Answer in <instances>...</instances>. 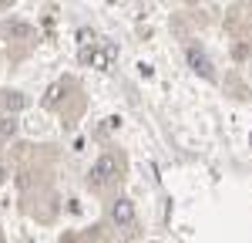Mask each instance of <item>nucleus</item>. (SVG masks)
I'll use <instances>...</instances> for the list:
<instances>
[{"label":"nucleus","mask_w":252,"mask_h":243,"mask_svg":"<svg viewBox=\"0 0 252 243\" xmlns=\"http://www.w3.org/2000/svg\"><path fill=\"white\" fill-rule=\"evenodd\" d=\"M3 176H7V172H3V165H0V182H3Z\"/></svg>","instance_id":"423d86ee"},{"label":"nucleus","mask_w":252,"mask_h":243,"mask_svg":"<svg viewBox=\"0 0 252 243\" xmlns=\"http://www.w3.org/2000/svg\"><path fill=\"white\" fill-rule=\"evenodd\" d=\"M185 58H189V64H192V71H198L202 78H209V81L215 78V71H212V61L205 58V51H202V47H195V44H189V47H185Z\"/></svg>","instance_id":"f03ea898"},{"label":"nucleus","mask_w":252,"mask_h":243,"mask_svg":"<svg viewBox=\"0 0 252 243\" xmlns=\"http://www.w3.org/2000/svg\"><path fill=\"white\" fill-rule=\"evenodd\" d=\"M17 132V119H3L0 122V135H14Z\"/></svg>","instance_id":"39448f33"},{"label":"nucleus","mask_w":252,"mask_h":243,"mask_svg":"<svg viewBox=\"0 0 252 243\" xmlns=\"http://www.w3.org/2000/svg\"><path fill=\"white\" fill-rule=\"evenodd\" d=\"M118 179V159L115 156H101V159L88 169V186L91 189H104Z\"/></svg>","instance_id":"f257e3e1"},{"label":"nucleus","mask_w":252,"mask_h":243,"mask_svg":"<svg viewBox=\"0 0 252 243\" xmlns=\"http://www.w3.org/2000/svg\"><path fill=\"white\" fill-rule=\"evenodd\" d=\"M10 34H14V38H34V27H27V24H10Z\"/></svg>","instance_id":"20e7f679"},{"label":"nucleus","mask_w":252,"mask_h":243,"mask_svg":"<svg viewBox=\"0 0 252 243\" xmlns=\"http://www.w3.org/2000/svg\"><path fill=\"white\" fill-rule=\"evenodd\" d=\"M111 220H115L121 230L135 226V202H131V200H118L115 206H111Z\"/></svg>","instance_id":"7ed1b4c3"}]
</instances>
